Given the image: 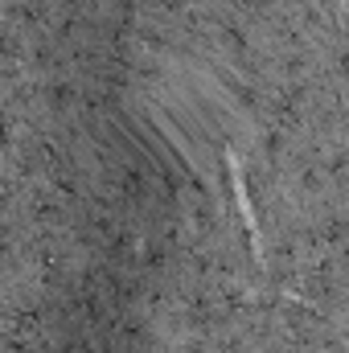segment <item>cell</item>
Wrapping results in <instances>:
<instances>
[{"label": "cell", "instance_id": "1", "mask_svg": "<svg viewBox=\"0 0 349 353\" xmlns=\"http://www.w3.org/2000/svg\"><path fill=\"white\" fill-rule=\"evenodd\" d=\"M230 185H235V201H239L243 226H247V234H251V251H255V259L263 263V239H259V226H255V214H251V201H247V181L239 173V161H235V157H230Z\"/></svg>", "mask_w": 349, "mask_h": 353}]
</instances>
